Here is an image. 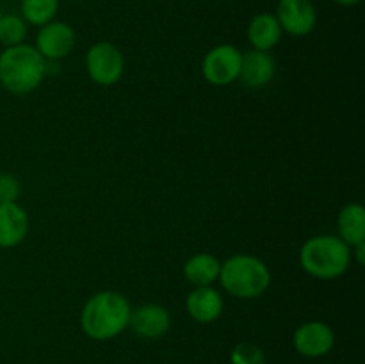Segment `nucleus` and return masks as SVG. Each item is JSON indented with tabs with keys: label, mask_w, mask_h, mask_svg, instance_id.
I'll use <instances>...</instances> for the list:
<instances>
[{
	"label": "nucleus",
	"mask_w": 365,
	"mask_h": 364,
	"mask_svg": "<svg viewBox=\"0 0 365 364\" xmlns=\"http://www.w3.org/2000/svg\"><path fill=\"white\" fill-rule=\"evenodd\" d=\"M130 313V303L121 293L100 291L86 302L81 313V327L88 338L107 341L128 327Z\"/></svg>",
	"instance_id": "nucleus-1"
},
{
	"label": "nucleus",
	"mask_w": 365,
	"mask_h": 364,
	"mask_svg": "<svg viewBox=\"0 0 365 364\" xmlns=\"http://www.w3.org/2000/svg\"><path fill=\"white\" fill-rule=\"evenodd\" d=\"M46 75V59L36 46L21 43L0 54V84L13 95L32 93Z\"/></svg>",
	"instance_id": "nucleus-2"
},
{
	"label": "nucleus",
	"mask_w": 365,
	"mask_h": 364,
	"mask_svg": "<svg viewBox=\"0 0 365 364\" xmlns=\"http://www.w3.org/2000/svg\"><path fill=\"white\" fill-rule=\"evenodd\" d=\"M351 256V248L339 236L324 234L309 239L302 246L299 263L312 277L331 280L348 270Z\"/></svg>",
	"instance_id": "nucleus-3"
},
{
	"label": "nucleus",
	"mask_w": 365,
	"mask_h": 364,
	"mask_svg": "<svg viewBox=\"0 0 365 364\" xmlns=\"http://www.w3.org/2000/svg\"><path fill=\"white\" fill-rule=\"evenodd\" d=\"M220 282L232 296L250 300L266 293L271 284V273L259 257L237 253L221 264Z\"/></svg>",
	"instance_id": "nucleus-4"
},
{
	"label": "nucleus",
	"mask_w": 365,
	"mask_h": 364,
	"mask_svg": "<svg viewBox=\"0 0 365 364\" xmlns=\"http://www.w3.org/2000/svg\"><path fill=\"white\" fill-rule=\"evenodd\" d=\"M86 70L98 86H114L125 70L123 54L109 41H98L86 54Z\"/></svg>",
	"instance_id": "nucleus-5"
},
{
	"label": "nucleus",
	"mask_w": 365,
	"mask_h": 364,
	"mask_svg": "<svg viewBox=\"0 0 365 364\" xmlns=\"http://www.w3.org/2000/svg\"><path fill=\"white\" fill-rule=\"evenodd\" d=\"M242 52L234 45H217L207 52L202 63V74L212 86H228L239 79Z\"/></svg>",
	"instance_id": "nucleus-6"
},
{
	"label": "nucleus",
	"mask_w": 365,
	"mask_h": 364,
	"mask_svg": "<svg viewBox=\"0 0 365 364\" xmlns=\"http://www.w3.org/2000/svg\"><path fill=\"white\" fill-rule=\"evenodd\" d=\"M274 16L282 31L296 38L310 34L317 24L316 7L310 0H278Z\"/></svg>",
	"instance_id": "nucleus-7"
},
{
	"label": "nucleus",
	"mask_w": 365,
	"mask_h": 364,
	"mask_svg": "<svg viewBox=\"0 0 365 364\" xmlns=\"http://www.w3.org/2000/svg\"><path fill=\"white\" fill-rule=\"evenodd\" d=\"M75 46V31L64 21H48L41 25L36 36V50L46 61H59L70 56Z\"/></svg>",
	"instance_id": "nucleus-8"
},
{
	"label": "nucleus",
	"mask_w": 365,
	"mask_h": 364,
	"mask_svg": "<svg viewBox=\"0 0 365 364\" xmlns=\"http://www.w3.org/2000/svg\"><path fill=\"white\" fill-rule=\"evenodd\" d=\"M292 343H294V348L298 350V353H302L303 357L316 359V357L327 355L334 348L335 334L323 321H309V323H303L302 327H298Z\"/></svg>",
	"instance_id": "nucleus-9"
},
{
	"label": "nucleus",
	"mask_w": 365,
	"mask_h": 364,
	"mask_svg": "<svg viewBox=\"0 0 365 364\" xmlns=\"http://www.w3.org/2000/svg\"><path fill=\"white\" fill-rule=\"evenodd\" d=\"M128 327L145 339L163 338L171 327V316L163 305L157 303H145L130 313Z\"/></svg>",
	"instance_id": "nucleus-10"
},
{
	"label": "nucleus",
	"mask_w": 365,
	"mask_h": 364,
	"mask_svg": "<svg viewBox=\"0 0 365 364\" xmlns=\"http://www.w3.org/2000/svg\"><path fill=\"white\" fill-rule=\"evenodd\" d=\"M274 59L269 52L250 50L242 54L239 79L246 88L259 89L269 84L274 77Z\"/></svg>",
	"instance_id": "nucleus-11"
},
{
	"label": "nucleus",
	"mask_w": 365,
	"mask_h": 364,
	"mask_svg": "<svg viewBox=\"0 0 365 364\" xmlns=\"http://www.w3.org/2000/svg\"><path fill=\"white\" fill-rule=\"evenodd\" d=\"M29 231V216L16 202L0 203V248L20 245Z\"/></svg>",
	"instance_id": "nucleus-12"
},
{
	"label": "nucleus",
	"mask_w": 365,
	"mask_h": 364,
	"mask_svg": "<svg viewBox=\"0 0 365 364\" xmlns=\"http://www.w3.org/2000/svg\"><path fill=\"white\" fill-rule=\"evenodd\" d=\"M189 316L198 323H212L223 313V298L210 285L195 288L185 300Z\"/></svg>",
	"instance_id": "nucleus-13"
},
{
	"label": "nucleus",
	"mask_w": 365,
	"mask_h": 364,
	"mask_svg": "<svg viewBox=\"0 0 365 364\" xmlns=\"http://www.w3.org/2000/svg\"><path fill=\"white\" fill-rule=\"evenodd\" d=\"M282 32L284 31L277 16L271 13L257 14L248 25V39L253 45V50H262V52H269L280 43Z\"/></svg>",
	"instance_id": "nucleus-14"
},
{
	"label": "nucleus",
	"mask_w": 365,
	"mask_h": 364,
	"mask_svg": "<svg viewBox=\"0 0 365 364\" xmlns=\"http://www.w3.org/2000/svg\"><path fill=\"white\" fill-rule=\"evenodd\" d=\"M339 238L353 248L365 243V209L362 203H348L337 218Z\"/></svg>",
	"instance_id": "nucleus-15"
},
{
	"label": "nucleus",
	"mask_w": 365,
	"mask_h": 364,
	"mask_svg": "<svg viewBox=\"0 0 365 364\" xmlns=\"http://www.w3.org/2000/svg\"><path fill=\"white\" fill-rule=\"evenodd\" d=\"M221 263L210 253H196L184 264V277L195 288L210 285L220 278Z\"/></svg>",
	"instance_id": "nucleus-16"
},
{
	"label": "nucleus",
	"mask_w": 365,
	"mask_h": 364,
	"mask_svg": "<svg viewBox=\"0 0 365 364\" xmlns=\"http://www.w3.org/2000/svg\"><path fill=\"white\" fill-rule=\"evenodd\" d=\"M57 9H59V0H21V18L25 24L36 25V27L52 21Z\"/></svg>",
	"instance_id": "nucleus-17"
},
{
	"label": "nucleus",
	"mask_w": 365,
	"mask_h": 364,
	"mask_svg": "<svg viewBox=\"0 0 365 364\" xmlns=\"http://www.w3.org/2000/svg\"><path fill=\"white\" fill-rule=\"evenodd\" d=\"M27 36V24L18 14H2L0 16V43L4 46L21 45Z\"/></svg>",
	"instance_id": "nucleus-18"
},
{
	"label": "nucleus",
	"mask_w": 365,
	"mask_h": 364,
	"mask_svg": "<svg viewBox=\"0 0 365 364\" xmlns=\"http://www.w3.org/2000/svg\"><path fill=\"white\" fill-rule=\"evenodd\" d=\"M230 360L232 364H266V355L259 346L241 343L234 348Z\"/></svg>",
	"instance_id": "nucleus-19"
},
{
	"label": "nucleus",
	"mask_w": 365,
	"mask_h": 364,
	"mask_svg": "<svg viewBox=\"0 0 365 364\" xmlns=\"http://www.w3.org/2000/svg\"><path fill=\"white\" fill-rule=\"evenodd\" d=\"M20 195V182L14 175L0 173V203L16 202Z\"/></svg>",
	"instance_id": "nucleus-20"
},
{
	"label": "nucleus",
	"mask_w": 365,
	"mask_h": 364,
	"mask_svg": "<svg viewBox=\"0 0 365 364\" xmlns=\"http://www.w3.org/2000/svg\"><path fill=\"white\" fill-rule=\"evenodd\" d=\"M353 252H355V257H356V261H359V264H364L365 263V243H362V245H356V246H353Z\"/></svg>",
	"instance_id": "nucleus-21"
},
{
	"label": "nucleus",
	"mask_w": 365,
	"mask_h": 364,
	"mask_svg": "<svg viewBox=\"0 0 365 364\" xmlns=\"http://www.w3.org/2000/svg\"><path fill=\"white\" fill-rule=\"evenodd\" d=\"M335 4H339V6H344V7H353L356 6V4H360L362 0H334Z\"/></svg>",
	"instance_id": "nucleus-22"
},
{
	"label": "nucleus",
	"mask_w": 365,
	"mask_h": 364,
	"mask_svg": "<svg viewBox=\"0 0 365 364\" xmlns=\"http://www.w3.org/2000/svg\"><path fill=\"white\" fill-rule=\"evenodd\" d=\"M64 2H73V0H64Z\"/></svg>",
	"instance_id": "nucleus-23"
},
{
	"label": "nucleus",
	"mask_w": 365,
	"mask_h": 364,
	"mask_svg": "<svg viewBox=\"0 0 365 364\" xmlns=\"http://www.w3.org/2000/svg\"><path fill=\"white\" fill-rule=\"evenodd\" d=\"M0 16H2V11H0Z\"/></svg>",
	"instance_id": "nucleus-24"
}]
</instances>
